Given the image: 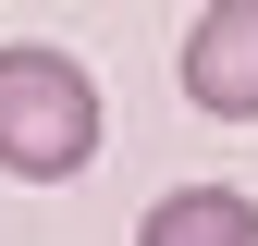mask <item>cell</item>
<instances>
[{
    "label": "cell",
    "mask_w": 258,
    "mask_h": 246,
    "mask_svg": "<svg viewBox=\"0 0 258 246\" xmlns=\"http://www.w3.org/2000/svg\"><path fill=\"white\" fill-rule=\"evenodd\" d=\"M99 160V74L49 37L0 49V172L13 184H74Z\"/></svg>",
    "instance_id": "6da1fadb"
},
{
    "label": "cell",
    "mask_w": 258,
    "mask_h": 246,
    "mask_svg": "<svg viewBox=\"0 0 258 246\" xmlns=\"http://www.w3.org/2000/svg\"><path fill=\"white\" fill-rule=\"evenodd\" d=\"M184 99L209 123H258V0H209L184 25Z\"/></svg>",
    "instance_id": "7a4b0ae2"
},
{
    "label": "cell",
    "mask_w": 258,
    "mask_h": 246,
    "mask_svg": "<svg viewBox=\"0 0 258 246\" xmlns=\"http://www.w3.org/2000/svg\"><path fill=\"white\" fill-rule=\"evenodd\" d=\"M136 246H258V197H234V184H172L136 222Z\"/></svg>",
    "instance_id": "3957f363"
}]
</instances>
